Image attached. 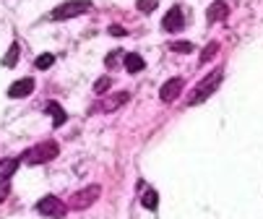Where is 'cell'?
I'll use <instances>...</instances> for the list:
<instances>
[{
  "instance_id": "6da1fadb",
  "label": "cell",
  "mask_w": 263,
  "mask_h": 219,
  "mask_svg": "<svg viewBox=\"0 0 263 219\" xmlns=\"http://www.w3.org/2000/svg\"><path fill=\"white\" fill-rule=\"evenodd\" d=\"M58 154H60V146H58L55 141H42V143L31 146V149H26V152L21 154V162H26V165H47V162H52Z\"/></svg>"
},
{
  "instance_id": "7a4b0ae2",
  "label": "cell",
  "mask_w": 263,
  "mask_h": 219,
  "mask_svg": "<svg viewBox=\"0 0 263 219\" xmlns=\"http://www.w3.org/2000/svg\"><path fill=\"white\" fill-rule=\"evenodd\" d=\"M221 79H224V73H221V70H214V73H209V76H206V79H203V81H201V84L193 89V94L187 97V104L193 107V104H201V102H206V99H209V97H211V94L219 89Z\"/></svg>"
},
{
  "instance_id": "3957f363",
  "label": "cell",
  "mask_w": 263,
  "mask_h": 219,
  "mask_svg": "<svg viewBox=\"0 0 263 219\" xmlns=\"http://www.w3.org/2000/svg\"><path fill=\"white\" fill-rule=\"evenodd\" d=\"M91 11V3L89 0H68V3H60L58 8H52L50 19L52 21H65V19H76V16H84Z\"/></svg>"
},
{
  "instance_id": "277c9868",
  "label": "cell",
  "mask_w": 263,
  "mask_h": 219,
  "mask_svg": "<svg viewBox=\"0 0 263 219\" xmlns=\"http://www.w3.org/2000/svg\"><path fill=\"white\" fill-rule=\"evenodd\" d=\"M102 196V188L99 186H89V188H84V191H76L70 198H68V209H76V211H81V209H86V206H91L97 198Z\"/></svg>"
},
{
  "instance_id": "5b68a950",
  "label": "cell",
  "mask_w": 263,
  "mask_h": 219,
  "mask_svg": "<svg viewBox=\"0 0 263 219\" xmlns=\"http://www.w3.org/2000/svg\"><path fill=\"white\" fill-rule=\"evenodd\" d=\"M36 211L45 214V216H52V219H60V216H65L68 206L58 196H45V198H40V204H36Z\"/></svg>"
},
{
  "instance_id": "8992f818",
  "label": "cell",
  "mask_w": 263,
  "mask_h": 219,
  "mask_svg": "<svg viewBox=\"0 0 263 219\" xmlns=\"http://www.w3.org/2000/svg\"><path fill=\"white\" fill-rule=\"evenodd\" d=\"M185 26V16H182V8L175 6L172 11H167V16L162 19V29L164 31H180Z\"/></svg>"
},
{
  "instance_id": "52a82bcc",
  "label": "cell",
  "mask_w": 263,
  "mask_h": 219,
  "mask_svg": "<svg viewBox=\"0 0 263 219\" xmlns=\"http://www.w3.org/2000/svg\"><path fill=\"white\" fill-rule=\"evenodd\" d=\"M182 86H185V81H182V79H170V81L162 86V92H159L162 102H175V99L182 94Z\"/></svg>"
},
{
  "instance_id": "ba28073f",
  "label": "cell",
  "mask_w": 263,
  "mask_h": 219,
  "mask_svg": "<svg viewBox=\"0 0 263 219\" xmlns=\"http://www.w3.org/2000/svg\"><path fill=\"white\" fill-rule=\"evenodd\" d=\"M31 92H34V79H18L16 84H11L8 97H11V99H24V97H29Z\"/></svg>"
},
{
  "instance_id": "9c48e42d",
  "label": "cell",
  "mask_w": 263,
  "mask_h": 219,
  "mask_svg": "<svg viewBox=\"0 0 263 219\" xmlns=\"http://www.w3.org/2000/svg\"><path fill=\"white\" fill-rule=\"evenodd\" d=\"M227 16H230V6L224 3V0H216V3H211V6H209V13H206V19H209L211 24L224 21Z\"/></svg>"
},
{
  "instance_id": "30bf717a",
  "label": "cell",
  "mask_w": 263,
  "mask_h": 219,
  "mask_svg": "<svg viewBox=\"0 0 263 219\" xmlns=\"http://www.w3.org/2000/svg\"><path fill=\"white\" fill-rule=\"evenodd\" d=\"M128 99H130L128 92H118V94H112V97H107V99L102 102V110H104V113H115V110L123 107Z\"/></svg>"
},
{
  "instance_id": "8fae6325",
  "label": "cell",
  "mask_w": 263,
  "mask_h": 219,
  "mask_svg": "<svg viewBox=\"0 0 263 219\" xmlns=\"http://www.w3.org/2000/svg\"><path fill=\"white\" fill-rule=\"evenodd\" d=\"M45 113H50V115H52V125H55V128H60V125L68 120L65 110H63L58 102H47V104H45Z\"/></svg>"
},
{
  "instance_id": "7c38bea8",
  "label": "cell",
  "mask_w": 263,
  "mask_h": 219,
  "mask_svg": "<svg viewBox=\"0 0 263 219\" xmlns=\"http://www.w3.org/2000/svg\"><path fill=\"white\" fill-rule=\"evenodd\" d=\"M125 68H128V73H141L146 68V63H143V58L138 52H128L125 55Z\"/></svg>"
},
{
  "instance_id": "4fadbf2b",
  "label": "cell",
  "mask_w": 263,
  "mask_h": 219,
  "mask_svg": "<svg viewBox=\"0 0 263 219\" xmlns=\"http://www.w3.org/2000/svg\"><path fill=\"white\" fill-rule=\"evenodd\" d=\"M21 159L18 157H8V159H0V177H11L18 170Z\"/></svg>"
},
{
  "instance_id": "5bb4252c",
  "label": "cell",
  "mask_w": 263,
  "mask_h": 219,
  "mask_svg": "<svg viewBox=\"0 0 263 219\" xmlns=\"http://www.w3.org/2000/svg\"><path fill=\"white\" fill-rule=\"evenodd\" d=\"M18 55H21V45H18V42H13V45L8 47L6 58H3V65H6V68H13V65L18 63Z\"/></svg>"
},
{
  "instance_id": "9a60e30c",
  "label": "cell",
  "mask_w": 263,
  "mask_h": 219,
  "mask_svg": "<svg viewBox=\"0 0 263 219\" xmlns=\"http://www.w3.org/2000/svg\"><path fill=\"white\" fill-rule=\"evenodd\" d=\"M216 52H219V42H209L206 47H203V55H201V65H206L211 58H216Z\"/></svg>"
},
{
  "instance_id": "2e32d148",
  "label": "cell",
  "mask_w": 263,
  "mask_h": 219,
  "mask_svg": "<svg viewBox=\"0 0 263 219\" xmlns=\"http://www.w3.org/2000/svg\"><path fill=\"white\" fill-rule=\"evenodd\" d=\"M141 204H143L146 209H152V211H154V209L159 206V196H157V191H146V193H143V201H141Z\"/></svg>"
},
{
  "instance_id": "e0dca14e",
  "label": "cell",
  "mask_w": 263,
  "mask_h": 219,
  "mask_svg": "<svg viewBox=\"0 0 263 219\" xmlns=\"http://www.w3.org/2000/svg\"><path fill=\"white\" fill-rule=\"evenodd\" d=\"M52 63H55V55H50V52H45V55H40V58L34 60V65L40 68V70H47Z\"/></svg>"
},
{
  "instance_id": "ac0fdd59",
  "label": "cell",
  "mask_w": 263,
  "mask_h": 219,
  "mask_svg": "<svg viewBox=\"0 0 263 219\" xmlns=\"http://www.w3.org/2000/svg\"><path fill=\"white\" fill-rule=\"evenodd\" d=\"M170 50H172V52H182V55H187V52H193V42H172Z\"/></svg>"
},
{
  "instance_id": "d6986e66",
  "label": "cell",
  "mask_w": 263,
  "mask_h": 219,
  "mask_svg": "<svg viewBox=\"0 0 263 219\" xmlns=\"http://www.w3.org/2000/svg\"><path fill=\"white\" fill-rule=\"evenodd\" d=\"M11 196V180L8 177H0V204Z\"/></svg>"
},
{
  "instance_id": "ffe728a7",
  "label": "cell",
  "mask_w": 263,
  "mask_h": 219,
  "mask_svg": "<svg viewBox=\"0 0 263 219\" xmlns=\"http://www.w3.org/2000/svg\"><path fill=\"white\" fill-rule=\"evenodd\" d=\"M159 6V0H138V11L141 13H152Z\"/></svg>"
},
{
  "instance_id": "44dd1931",
  "label": "cell",
  "mask_w": 263,
  "mask_h": 219,
  "mask_svg": "<svg viewBox=\"0 0 263 219\" xmlns=\"http://www.w3.org/2000/svg\"><path fill=\"white\" fill-rule=\"evenodd\" d=\"M107 86H109V76H102V79L94 84V94H102V92H107Z\"/></svg>"
},
{
  "instance_id": "7402d4cb",
  "label": "cell",
  "mask_w": 263,
  "mask_h": 219,
  "mask_svg": "<svg viewBox=\"0 0 263 219\" xmlns=\"http://www.w3.org/2000/svg\"><path fill=\"white\" fill-rule=\"evenodd\" d=\"M109 34H112V36H125V29L118 26V24H112V26H109Z\"/></svg>"
},
{
  "instance_id": "603a6c76",
  "label": "cell",
  "mask_w": 263,
  "mask_h": 219,
  "mask_svg": "<svg viewBox=\"0 0 263 219\" xmlns=\"http://www.w3.org/2000/svg\"><path fill=\"white\" fill-rule=\"evenodd\" d=\"M118 58H120V50H115V52H112V55H107V60H104V63H107L109 68H112V65L118 63Z\"/></svg>"
}]
</instances>
